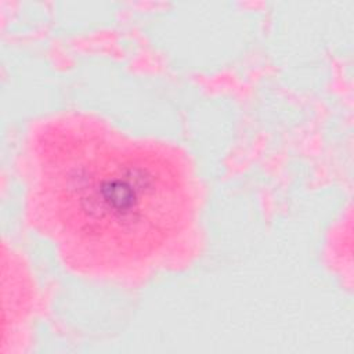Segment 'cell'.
Here are the masks:
<instances>
[{
	"label": "cell",
	"instance_id": "1",
	"mask_svg": "<svg viewBox=\"0 0 354 354\" xmlns=\"http://www.w3.org/2000/svg\"><path fill=\"white\" fill-rule=\"evenodd\" d=\"M37 169L50 228L90 270L140 266L166 250L192 220L195 185L185 158L95 120L66 118L44 127Z\"/></svg>",
	"mask_w": 354,
	"mask_h": 354
}]
</instances>
